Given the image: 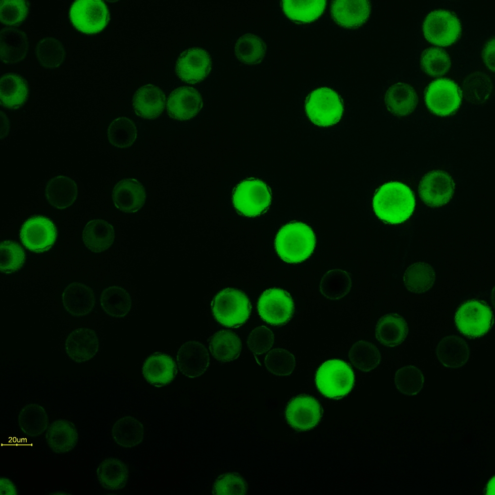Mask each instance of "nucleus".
<instances>
[{"mask_svg":"<svg viewBox=\"0 0 495 495\" xmlns=\"http://www.w3.org/2000/svg\"><path fill=\"white\" fill-rule=\"evenodd\" d=\"M65 346L70 358L80 363L91 359L96 354L99 347V339L94 330L78 328L70 333Z\"/></svg>","mask_w":495,"mask_h":495,"instance_id":"obj_21","label":"nucleus"},{"mask_svg":"<svg viewBox=\"0 0 495 495\" xmlns=\"http://www.w3.org/2000/svg\"><path fill=\"white\" fill-rule=\"evenodd\" d=\"M454 322L459 332L465 337L479 338L485 335L492 327L493 312L484 301L469 299L457 308Z\"/></svg>","mask_w":495,"mask_h":495,"instance_id":"obj_7","label":"nucleus"},{"mask_svg":"<svg viewBox=\"0 0 495 495\" xmlns=\"http://www.w3.org/2000/svg\"><path fill=\"white\" fill-rule=\"evenodd\" d=\"M384 102L387 110L397 116L411 113L416 107L418 97L415 89L404 82L391 85L386 92Z\"/></svg>","mask_w":495,"mask_h":495,"instance_id":"obj_24","label":"nucleus"},{"mask_svg":"<svg viewBox=\"0 0 495 495\" xmlns=\"http://www.w3.org/2000/svg\"><path fill=\"white\" fill-rule=\"evenodd\" d=\"M326 4L323 0H285L281 2L283 11L288 18L303 24L317 20L323 13Z\"/></svg>","mask_w":495,"mask_h":495,"instance_id":"obj_34","label":"nucleus"},{"mask_svg":"<svg viewBox=\"0 0 495 495\" xmlns=\"http://www.w3.org/2000/svg\"><path fill=\"white\" fill-rule=\"evenodd\" d=\"M423 32L425 39L430 43L439 46H448L458 38L461 24L451 12L437 9L426 16L423 24Z\"/></svg>","mask_w":495,"mask_h":495,"instance_id":"obj_9","label":"nucleus"},{"mask_svg":"<svg viewBox=\"0 0 495 495\" xmlns=\"http://www.w3.org/2000/svg\"><path fill=\"white\" fill-rule=\"evenodd\" d=\"M36 54L42 66L48 69H52L62 64L65 58L66 50L58 40L47 37L38 43Z\"/></svg>","mask_w":495,"mask_h":495,"instance_id":"obj_43","label":"nucleus"},{"mask_svg":"<svg viewBox=\"0 0 495 495\" xmlns=\"http://www.w3.org/2000/svg\"><path fill=\"white\" fill-rule=\"evenodd\" d=\"M348 358L356 369L363 372H369L378 366L381 356L374 344L360 340L355 342L351 347Z\"/></svg>","mask_w":495,"mask_h":495,"instance_id":"obj_40","label":"nucleus"},{"mask_svg":"<svg viewBox=\"0 0 495 495\" xmlns=\"http://www.w3.org/2000/svg\"><path fill=\"white\" fill-rule=\"evenodd\" d=\"M272 201L269 187L263 181L249 178L240 182L232 193V202L237 212L249 217L259 216L269 208Z\"/></svg>","mask_w":495,"mask_h":495,"instance_id":"obj_4","label":"nucleus"},{"mask_svg":"<svg viewBox=\"0 0 495 495\" xmlns=\"http://www.w3.org/2000/svg\"><path fill=\"white\" fill-rule=\"evenodd\" d=\"M29 87L26 80L16 73H6L0 80V103L10 109L22 107L28 100Z\"/></svg>","mask_w":495,"mask_h":495,"instance_id":"obj_28","label":"nucleus"},{"mask_svg":"<svg viewBox=\"0 0 495 495\" xmlns=\"http://www.w3.org/2000/svg\"><path fill=\"white\" fill-rule=\"evenodd\" d=\"M245 479L237 472H227L219 476L212 487L214 495H244L248 491Z\"/></svg>","mask_w":495,"mask_h":495,"instance_id":"obj_49","label":"nucleus"},{"mask_svg":"<svg viewBox=\"0 0 495 495\" xmlns=\"http://www.w3.org/2000/svg\"><path fill=\"white\" fill-rule=\"evenodd\" d=\"M424 376L416 366L407 365L396 372L394 381L396 389L402 394L411 396L419 393L423 387Z\"/></svg>","mask_w":495,"mask_h":495,"instance_id":"obj_45","label":"nucleus"},{"mask_svg":"<svg viewBox=\"0 0 495 495\" xmlns=\"http://www.w3.org/2000/svg\"><path fill=\"white\" fill-rule=\"evenodd\" d=\"M65 310L71 315L83 316L93 309L96 301L93 290L86 284L74 282L68 284L62 295Z\"/></svg>","mask_w":495,"mask_h":495,"instance_id":"obj_25","label":"nucleus"},{"mask_svg":"<svg viewBox=\"0 0 495 495\" xmlns=\"http://www.w3.org/2000/svg\"><path fill=\"white\" fill-rule=\"evenodd\" d=\"M19 426L22 431L30 437H37L48 429L49 417L43 406L37 403L25 405L18 415Z\"/></svg>","mask_w":495,"mask_h":495,"instance_id":"obj_37","label":"nucleus"},{"mask_svg":"<svg viewBox=\"0 0 495 495\" xmlns=\"http://www.w3.org/2000/svg\"><path fill=\"white\" fill-rule=\"evenodd\" d=\"M100 302L103 311L109 316L122 317L130 311L132 305L130 293L124 288L112 286L106 288L100 296Z\"/></svg>","mask_w":495,"mask_h":495,"instance_id":"obj_36","label":"nucleus"},{"mask_svg":"<svg viewBox=\"0 0 495 495\" xmlns=\"http://www.w3.org/2000/svg\"><path fill=\"white\" fill-rule=\"evenodd\" d=\"M372 205L376 215L381 220L391 224H398L411 215L415 200L407 186L399 182H391L377 189Z\"/></svg>","mask_w":495,"mask_h":495,"instance_id":"obj_1","label":"nucleus"},{"mask_svg":"<svg viewBox=\"0 0 495 495\" xmlns=\"http://www.w3.org/2000/svg\"><path fill=\"white\" fill-rule=\"evenodd\" d=\"M176 359L181 373L191 378L203 374L210 363L207 348L197 341H189L183 344L177 351Z\"/></svg>","mask_w":495,"mask_h":495,"instance_id":"obj_18","label":"nucleus"},{"mask_svg":"<svg viewBox=\"0 0 495 495\" xmlns=\"http://www.w3.org/2000/svg\"><path fill=\"white\" fill-rule=\"evenodd\" d=\"M29 12L26 2L21 0L0 1V22L6 26H15L22 23Z\"/></svg>","mask_w":495,"mask_h":495,"instance_id":"obj_50","label":"nucleus"},{"mask_svg":"<svg viewBox=\"0 0 495 495\" xmlns=\"http://www.w3.org/2000/svg\"><path fill=\"white\" fill-rule=\"evenodd\" d=\"M47 443L51 450L56 453H64L72 450L77 444L79 436L75 424L65 419H57L48 427Z\"/></svg>","mask_w":495,"mask_h":495,"instance_id":"obj_26","label":"nucleus"},{"mask_svg":"<svg viewBox=\"0 0 495 495\" xmlns=\"http://www.w3.org/2000/svg\"><path fill=\"white\" fill-rule=\"evenodd\" d=\"M112 199L115 207L121 212L135 213L145 203L146 190L142 184L136 179L124 178L114 187Z\"/></svg>","mask_w":495,"mask_h":495,"instance_id":"obj_20","label":"nucleus"},{"mask_svg":"<svg viewBox=\"0 0 495 495\" xmlns=\"http://www.w3.org/2000/svg\"><path fill=\"white\" fill-rule=\"evenodd\" d=\"M69 16L76 29L87 34L101 31L109 20L108 8L99 0L75 1L70 7Z\"/></svg>","mask_w":495,"mask_h":495,"instance_id":"obj_8","label":"nucleus"},{"mask_svg":"<svg viewBox=\"0 0 495 495\" xmlns=\"http://www.w3.org/2000/svg\"><path fill=\"white\" fill-rule=\"evenodd\" d=\"M45 196L50 205L57 209H64L75 202L78 196V187L70 177L56 176L47 182Z\"/></svg>","mask_w":495,"mask_h":495,"instance_id":"obj_29","label":"nucleus"},{"mask_svg":"<svg viewBox=\"0 0 495 495\" xmlns=\"http://www.w3.org/2000/svg\"><path fill=\"white\" fill-rule=\"evenodd\" d=\"M322 408L313 397L300 395L294 397L287 405L285 417L295 430L305 431L314 427L321 420Z\"/></svg>","mask_w":495,"mask_h":495,"instance_id":"obj_15","label":"nucleus"},{"mask_svg":"<svg viewBox=\"0 0 495 495\" xmlns=\"http://www.w3.org/2000/svg\"><path fill=\"white\" fill-rule=\"evenodd\" d=\"M251 305L242 291L227 288L219 292L211 302L214 317L221 325L237 328L243 325L251 313Z\"/></svg>","mask_w":495,"mask_h":495,"instance_id":"obj_3","label":"nucleus"},{"mask_svg":"<svg viewBox=\"0 0 495 495\" xmlns=\"http://www.w3.org/2000/svg\"><path fill=\"white\" fill-rule=\"evenodd\" d=\"M82 239L85 247L91 252L99 253L104 251L114 242V227L104 219L91 220L84 227Z\"/></svg>","mask_w":495,"mask_h":495,"instance_id":"obj_30","label":"nucleus"},{"mask_svg":"<svg viewBox=\"0 0 495 495\" xmlns=\"http://www.w3.org/2000/svg\"><path fill=\"white\" fill-rule=\"evenodd\" d=\"M0 268L2 272L10 274L19 270L25 261L23 248L17 242L6 240L0 243Z\"/></svg>","mask_w":495,"mask_h":495,"instance_id":"obj_47","label":"nucleus"},{"mask_svg":"<svg viewBox=\"0 0 495 495\" xmlns=\"http://www.w3.org/2000/svg\"><path fill=\"white\" fill-rule=\"evenodd\" d=\"M166 97L158 86L147 84L140 87L132 99V108L139 117L146 120L158 118L166 106Z\"/></svg>","mask_w":495,"mask_h":495,"instance_id":"obj_19","label":"nucleus"},{"mask_svg":"<svg viewBox=\"0 0 495 495\" xmlns=\"http://www.w3.org/2000/svg\"><path fill=\"white\" fill-rule=\"evenodd\" d=\"M169 117L175 120L184 121L196 117L203 106L200 92L190 86H181L170 94L166 103Z\"/></svg>","mask_w":495,"mask_h":495,"instance_id":"obj_16","label":"nucleus"},{"mask_svg":"<svg viewBox=\"0 0 495 495\" xmlns=\"http://www.w3.org/2000/svg\"><path fill=\"white\" fill-rule=\"evenodd\" d=\"M483 58L486 66L495 72V40H490L485 46L483 51Z\"/></svg>","mask_w":495,"mask_h":495,"instance_id":"obj_52","label":"nucleus"},{"mask_svg":"<svg viewBox=\"0 0 495 495\" xmlns=\"http://www.w3.org/2000/svg\"><path fill=\"white\" fill-rule=\"evenodd\" d=\"M436 354L445 366L458 368L464 365L469 357V349L466 341L457 335L443 338L436 347Z\"/></svg>","mask_w":495,"mask_h":495,"instance_id":"obj_31","label":"nucleus"},{"mask_svg":"<svg viewBox=\"0 0 495 495\" xmlns=\"http://www.w3.org/2000/svg\"><path fill=\"white\" fill-rule=\"evenodd\" d=\"M371 11L370 2L365 0H337L330 6V14L339 26L347 29H356L368 20Z\"/></svg>","mask_w":495,"mask_h":495,"instance_id":"obj_17","label":"nucleus"},{"mask_svg":"<svg viewBox=\"0 0 495 495\" xmlns=\"http://www.w3.org/2000/svg\"><path fill=\"white\" fill-rule=\"evenodd\" d=\"M352 368L339 359L324 362L316 374V386L325 396L335 399L343 397L351 390L354 383Z\"/></svg>","mask_w":495,"mask_h":495,"instance_id":"obj_6","label":"nucleus"},{"mask_svg":"<svg viewBox=\"0 0 495 495\" xmlns=\"http://www.w3.org/2000/svg\"><path fill=\"white\" fill-rule=\"evenodd\" d=\"M212 356L221 363L236 359L240 355L242 344L239 336L230 330H221L208 339Z\"/></svg>","mask_w":495,"mask_h":495,"instance_id":"obj_32","label":"nucleus"},{"mask_svg":"<svg viewBox=\"0 0 495 495\" xmlns=\"http://www.w3.org/2000/svg\"><path fill=\"white\" fill-rule=\"evenodd\" d=\"M111 435L114 441L124 447L137 446L143 440L144 429L142 424L132 416H125L113 425Z\"/></svg>","mask_w":495,"mask_h":495,"instance_id":"obj_39","label":"nucleus"},{"mask_svg":"<svg viewBox=\"0 0 495 495\" xmlns=\"http://www.w3.org/2000/svg\"><path fill=\"white\" fill-rule=\"evenodd\" d=\"M57 230L50 219L44 216L34 215L23 224L20 238L28 250L41 253L49 250L57 238Z\"/></svg>","mask_w":495,"mask_h":495,"instance_id":"obj_11","label":"nucleus"},{"mask_svg":"<svg viewBox=\"0 0 495 495\" xmlns=\"http://www.w3.org/2000/svg\"><path fill=\"white\" fill-rule=\"evenodd\" d=\"M454 189V183L448 173L441 170H434L422 178L418 192L427 205L436 208L443 206L450 201Z\"/></svg>","mask_w":495,"mask_h":495,"instance_id":"obj_14","label":"nucleus"},{"mask_svg":"<svg viewBox=\"0 0 495 495\" xmlns=\"http://www.w3.org/2000/svg\"><path fill=\"white\" fill-rule=\"evenodd\" d=\"M274 342V335L272 331L265 326H259L249 333L247 344L249 349L254 354H261L267 352Z\"/></svg>","mask_w":495,"mask_h":495,"instance_id":"obj_51","label":"nucleus"},{"mask_svg":"<svg viewBox=\"0 0 495 495\" xmlns=\"http://www.w3.org/2000/svg\"><path fill=\"white\" fill-rule=\"evenodd\" d=\"M420 64L423 71L431 77H440L446 74L450 68L449 56L442 49L431 47L422 53Z\"/></svg>","mask_w":495,"mask_h":495,"instance_id":"obj_44","label":"nucleus"},{"mask_svg":"<svg viewBox=\"0 0 495 495\" xmlns=\"http://www.w3.org/2000/svg\"><path fill=\"white\" fill-rule=\"evenodd\" d=\"M97 478L101 485L110 491L122 489L127 483L129 470L127 465L116 458H108L99 464Z\"/></svg>","mask_w":495,"mask_h":495,"instance_id":"obj_33","label":"nucleus"},{"mask_svg":"<svg viewBox=\"0 0 495 495\" xmlns=\"http://www.w3.org/2000/svg\"><path fill=\"white\" fill-rule=\"evenodd\" d=\"M408 333V326L404 318L396 313L381 317L375 326L377 341L387 347H395L401 344Z\"/></svg>","mask_w":495,"mask_h":495,"instance_id":"obj_27","label":"nucleus"},{"mask_svg":"<svg viewBox=\"0 0 495 495\" xmlns=\"http://www.w3.org/2000/svg\"><path fill=\"white\" fill-rule=\"evenodd\" d=\"M257 309L260 317L273 326L287 324L295 312V304L290 294L279 288L265 290L260 297Z\"/></svg>","mask_w":495,"mask_h":495,"instance_id":"obj_10","label":"nucleus"},{"mask_svg":"<svg viewBox=\"0 0 495 495\" xmlns=\"http://www.w3.org/2000/svg\"><path fill=\"white\" fill-rule=\"evenodd\" d=\"M304 108L307 116L314 124L328 127L340 120L344 105L335 91L328 87H319L308 94L305 100Z\"/></svg>","mask_w":495,"mask_h":495,"instance_id":"obj_5","label":"nucleus"},{"mask_svg":"<svg viewBox=\"0 0 495 495\" xmlns=\"http://www.w3.org/2000/svg\"><path fill=\"white\" fill-rule=\"evenodd\" d=\"M315 245L313 230L301 222H291L283 226L275 239L278 256L288 263H297L307 259L313 252Z\"/></svg>","mask_w":495,"mask_h":495,"instance_id":"obj_2","label":"nucleus"},{"mask_svg":"<svg viewBox=\"0 0 495 495\" xmlns=\"http://www.w3.org/2000/svg\"><path fill=\"white\" fill-rule=\"evenodd\" d=\"M267 51L266 45L259 36L253 33L241 36L236 41L234 53L237 59L247 65H255L264 59Z\"/></svg>","mask_w":495,"mask_h":495,"instance_id":"obj_35","label":"nucleus"},{"mask_svg":"<svg viewBox=\"0 0 495 495\" xmlns=\"http://www.w3.org/2000/svg\"><path fill=\"white\" fill-rule=\"evenodd\" d=\"M487 495L495 494V478H493L489 483L487 488Z\"/></svg>","mask_w":495,"mask_h":495,"instance_id":"obj_54","label":"nucleus"},{"mask_svg":"<svg viewBox=\"0 0 495 495\" xmlns=\"http://www.w3.org/2000/svg\"><path fill=\"white\" fill-rule=\"evenodd\" d=\"M264 363L269 372L278 376L291 374L296 365L294 355L288 350L282 348L270 350L266 355Z\"/></svg>","mask_w":495,"mask_h":495,"instance_id":"obj_48","label":"nucleus"},{"mask_svg":"<svg viewBox=\"0 0 495 495\" xmlns=\"http://www.w3.org/2000/svg\"><path fill=\"white\" fill-rule=\"evenodd\" d=\"M18 492L13 483L8 479L1 478L0 480V495H15Z\"/></svg>","mask_w":495,"mask_h":495,"instance_id":"obj_53","label":"nucleus"},{"mask_svg":"<svg viewBox=\"0 0 495 495\" xmlns=\"http://www.w3.org/2000/svg\"><path fill=\"white\" fill-rule=\"evenodd\" d=\"M29 43L26 33L20 29L6 27L0 32L1 62L9 66L21 61L26 56Z\"/></svg>","mask_w":495,"mask_h":495,"instance_id":"obj_22","label":"nucleus"},{"mask_svg":"<svg viewBox=\"0 0 495 495\" xmlns=\"http://www.w3.org/2000/svg\"><path fill=\"white\" fill-rule=\"evenodd\" d=\"M108 140L112 146L120 148H130L137 136V129L134 122L125 116L114 119L107 129Z\"/></svg>","mask_w":495,"mask_h":495,"instance_id":"obj_41","label":"nucleus"},{"mask_svg":"<svg viewBox=\"0 0 495 495\" xmlns=\"http://www.w3.org/2000/svg\"><path fill=\"white\" fill-rule=\"evenodd\" d=\"M435 273L433 267L423 261L415 262L405 271L403 282L406 288L414 294L424 293L434 285Z\"/></svg>","mask_w":495,"mask_h":495,"instance_id":"obj_38","label":"nucleus"},{"mask_svg":"<svg viewBox=\"0 0 495 495\" xmlns=\"http://www.w3.org/2000/svg\"><path fill=\"white\" fill-rule=\"evenodd\" d=\"M351 286V278L347 272L334 269L324 275L320 284V290L326 297L339 299L348 293Z\"/></svg>","mask_w":495,"mask_h":495,"instance_id":"obj_42","label":"nucleus"},{"mask_svg":"<svg viewBox=\"0 0 495 495\" xmlns=\"http://www.w3.org/2000/svg\"><path fill=\"white\" fill-rule=\"evenodd\" d=\"M461 92L457 85L448 79L432 82L427 88L425 101L433 113L445 116L455 111L461 102Z\"/></svg>","mask_w":495,"mask_h":495,"instance_id":"obj_13","label":"nucleus"},{"mask_svg":"<svg viewBox=\"0 0 495 495\" xmlns=\"http://www.w3.org/2000/svg\"><path fill=\"white\" fill-rule=\"evenodd\" d=\"M493 90V84L489 76L485 73L476 71L469 74L463 84V91L469 100L474 102H482L490 95Z\"/></svg>","mask_w":495,"mask_h":495,"instance_id":"obj_46","label":"nucleus"},{"mask_svg":"<svg viewBox=\"0 0 495 495\" xmlns=\"http://www.w3.org/2000/svg\"><path fill=\"white\" fill-rule=\"evenodd\" d=\"M178 372L176 364L168 354L156 352L149 356L145 361L142 373L151 385L163 387L171 383Z\"/></svg>","mask_w":495,"mask_h":495,"instance_id":"obj_23","label":"nucleus"},{"mask_svg":"<svg viewBox=\"0 0 495 495\" xmlns=\"http://www.w3.org/2000/svg\"><path fill=\"white\" fill-rule=\"evenodd\" d=\"M212 58L205 49L193 47L183 51L178 58L175 72L182 82L190 84L201 82L209 75Z\"/></svg>","mask_w":495,"mask_h":495,"instance_id":"obj_12","label":"nucleus"}]
</instances>
